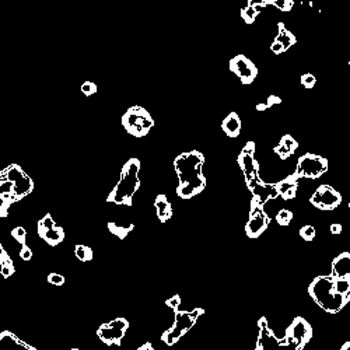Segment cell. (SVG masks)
<instances>
[{
	"instance_id": "cell-1",
	"label": "cell",
	"mask_w": 350,
	"mask_h": 350,
	"mask_svg": "<svg viewBox=\"0 0 350 350\" xmlns=\"http://www.w3.org/2000/svg\"><path fill=\"white\" fill-rule=\"evenodd\" d=\"M203 164L205 156L199 150L186 151L174 160L178 178L177 195L181 199H192L206 188V177L202 172Z\"/></svg>"
},
{
	"instance_id": "cell-2",
	"label": "cell",
	"mask_w": 350,
	"mask_h": 350,
	"mask_svg": "<svg viewBox=\"0 0 350 350\" xmlns=\"http://www.w3.org/2000/svg\"><path fill=\"white\" fill-rule=\"evenodd\" d=\"M139 171H140V160L139 158H130L125 163V165L122 167L121 177H119L118 184L108 195V203L132 206L133 196L137 192V189L140 188Z\"/></svg>"
},
{
	"instance_id": "cell-3",
	"label": "cell",
	"mask_w": 350,
	"mask_h": 350,
	"mask_svg": "<svg viewBox=\"0 0 350 350\" xmlns=\"http://www.w3.org/2000/svg\"><path fill=\"white\" fill-rule=\"evenodd\" d=\"M308 294L318 307L332 315L341 313L350 301V297H343L336 292L331 276H317L308 286Z\"/></svg>"
},
{
	"instance_id": "cell-4",
	"label": "cell",
	"mask_w": 350,
	"mask_h": 350,
	"mask_svg": "<svg viewBox=\"0 0 350 350\" xmlns=\"http://www.w3.org/2000/svg\"><path fill=\"white\" fill-rule=\"evenodd\" d=\"M121 123L130 136L144 137L149 135L151 128L154 126V119L147 109L139 105H133L122 115Z\"/></svg>"
},
{
	"instance_id": "cell-5",
	"label": "cell",
	"mask_w": 350,
	"mask_h": 350,
	"mask_svg": "<svg viewBox=\"0 0 350 350\" xmlns=\"http://www.w3.org/2000/svg\"><path fill=\"white\" fill-rule=\"evenodd\" d=\"M203 314H205L203 308H195L192 311H177L174 324L171 325V328L167 329L161 335V341L167 346H174Z\"/></svg>"
},
{
	"instance_id": "cell-6",
	"label": "cell",
	"mask_w": 350,
	"mask_h": 350,
	"mask_svg": "<svg viewBox=\"0 0 350 350\" xmlns=\"http://www.w3.org/2000/svg\"><path fill=\"white\" fill-rule=\"evenodd\" d=\"M258 328L259 334H258L255 350H304L303 346L293 342L287 336H285L283 339L278 338L269 327V321L266 320V317H262L258 321Z\"/></svg>"
},
{
	"instance_id": "cell-7",
	"label": "cell",
	"mask_w": 350,
	"mask_h": 350,
	"mask_svg": "<svg viewBox=\"0 0 350 350\" xmlns=\"http://www.w3.org/2000/svg\"><path fill=\"white\" fill-rule=\"evenodd\" d=\"M328 171V160L318 154L306 153L301 156L296 165V175L299 178L318 179Z\"/></svg>"
},
{
	"instance_id": "cell-8",
	"label": "cell",
	"mask_w": 350,
	"mask_h": 350,
	"mask_svg": "<svg viewBox=\"0 0 350 350\" xmlns=\"http://www.w3.org/2000/svg\"><path fill=\"white\" fill-rule=\"evenodd\" d=\"M271 224V216L266 213L265 205L255 198L251 200L250 217L245 224V234L250 238H258L264 234Z\"/></svg>"
},
{
	"instance_id": "cell-9",
	"label": "cell",
	"mask_w": 350,
	"mask_h": 350,
	"mask_svg": "<svg viewBox=\"0 0 350 350\" xmlns=\"http://www.w3.org/2000/svg\"><path fill=\"white\" fill-rule=\"evenodd\" d=\"M0 175H1V178L7 179L11 182L14 203L21 200L22 198H25L34 189V182H32L31 177H28L25 172L22 171L18 165H10L7 170L1 172Z\"/></svg>"
},
{
	"instance_id": "cell-10",
	"label": "cell",
	"mask_w": 350,
	"mask_h": 350,
	"mask_svg": "<svg viewBox=\"0 0 350 350\" xmlns=\"http://www.w3.org/2000/svg\"><path fill=\"white\" fill-rule=\"evenodd\" d=\"M129 328V321L126 318H115L112 321L102 324L100 328L97 329V336L101 342L105 343L108 346H119L122 339L126 335V331Z\"/></svg>"
},
{
	"instance_id": "cell-11",
	"label": "cell",
	"mask_w": 350,
	"mask_h": 350,
	"mask_svg": "<svg viewBox=\"0 0 350 350\" xmlns=\"http://www.w3.org/2000/svg\"><path fill=\"white\" fill-rule=\"evenodd\" d=\"M310 202L320 210H334L342 203V195L331 185H321L313 193Z\"/></svg>"
},
{
	"instance_id": "cell-12",
	"label": "cell",
	"mask_w": 350,
	"mask_h": 350,
	"mask_svg": "<svg viewBox=\"0 0 350 350\" xmlns=\"http://www.w3.org/2000/svg\"><path fill=\"white\" fill-rule=\"evenodd\" d=\"M38 236L50 247H56L64 240V230L59 227L53 217L48 213L38 222Z\"/></svg>"
},
{
	"instance_id": "cell-13",
	"label": "cell",
	"mask_w": 350,
	"mask_h": 350,
	"mask_svg": "<svg viewBox=\"0 0 350 350\" xmlns=\"http://www.w3.org/2000/svg\"><path fill=\"white\" fill-rule=\"evenodd\" d=\"M230 70L241 80L243 84H252L258 76V69L250 59L244 55H237L230 60Z\"/></svg>"
},
{
	"instance_id": "cell-14",
	"label": "cell",
	"mask_w": 350,
	"mask_h": 350,
	"mask_svg": "<svg viewBox=\"0 0 350 350\" xmlns=\"http://www.w3.org/2000/svg\"><path fill=\"white\" fill-rule=\"evenodd\" d=\"M285 336H287L289 339H292L293 342L299 343L300 346L304 348L313 338L311 324L303 317H296L292 321V324L289 325V328L286 329Z\"/></svg>"
},
{
	"instance_id": "cell-15",
	"label": "cell",
	"mask_w": 350,
	"mask_h": 350,
	"mask_svg": "<svg viewBox=\"0 0 350 350\" xmlns=\"http://www.w3.org/2000/svg\"><path fill=\"white\" fill-rule=\"evenodd\" d=\"M238 165L244 172V178L250 179L255 175H259V165L255 158V143L248 142L238 154Z\"/></svg>"
},
{
	"instance_id": "cell-16",
	"label": "cell",
	"mask_w": 350,
	"mask_h": 350,
	"mask_svg": "<svg viewBox=\"0 0 350 350\" xmlns=\"http://www.w3.org/2000/svg\"><path fill=\"white\" fill-rule=\"evenodd\" d=\"M299 181L300 178L296 175V172L287 175L286 178L280 179L279 182H276V189H278L279 198H282L283 200H292L297 196V191H299Z\"/></svg>"
},
{
	"instance_id": "cell-17",
	"label": "cell",
	"mask_w": 350,
	"mask_h": 350,
	"mask_svg": "<svg viewBox=\"0 0 350 350\" xmlns=\"http://www.w3.org/2000/svg\"><path fill=\"white\" fill-rule=\"evenodd\" d=\"M0 350H36L29 343L18 339L10 331L0 332Z\"/></svg>"
},
{
	"instance_id": "cell-18",
	"label": "cell",
	"mask_w": 350,
	"mask_h": 350,
	"mask_svg": "<svg viewBox=\"0 0 350 350\" xmlns=\"http://www.w3.org/2000/svg\"><path fill=\"white\" fill-rule=\"evenodd\" d=\"M334 279H348L350 280V254L342 252L332 261V272L329 275Z\"/></svg>"
},
{
	"instance_id": "cell-19",
	"label": "cell",
	"mask_w": 350,
	"mask_h": 350,
	"mask_svg": "<svg viewBox=\"0 0 350 350\" xmlns=\"http://www.w3.org/2000/svg\"><path fill=\"white\" fill-rule=\"evenodd\" d=\"M297 147H299V142L290 135H285L279 140L278 146L275 147V153L278 154L280 160H287L296 153Z\"/></svg>"
},
{
	"instance_id": "cell-20",
	"label": "cell",
	"mask_w": 350,
	"mask_h": 350,
	"mask_svg": "<svg viewBox=\"0 0 350 350\" xmlns=\"http://www.w3.org/2000/svg\"><path fill=\"white\" fill-rule=\"evenodd\" d=\"M154 207H156V213H157L158 220L161 223L168 222L172 217V206L164 193H158L157 196H156Z\"/></svg>"
},
{
	"instance_id": "cell-21",
	"label": "cell",
	"mask_w": 350,
	"mask_h": 350,
	"mask_svg": "<svg viewBox=\"0 0 350 350\" xmlns=\"http://www.w3.org/2000/svg\"><path fill=\"white\" fill-rule=\"evenodd\" d=\"M223 132L229 137H238L240 132H241V119L236 112L229 114L222 122Z\"/></svg>"
},
{
	"instance_id": "cell-22",
	"label": "cell",
	"mask_w": 350,
	"mask_h": 350,
	"mask_svg": "<svg viewBox=\"0 0 350 350\" xmlns=\"http://www.w3.org/2000/svg\"><path fill=\"white\" fill-rule=\"evenodd\" d=\"M275 42H278L282 45V48L286 50H289V48H292L293 45H296L297 39L292 31H289L286 28V25L283 22H279L278 24V36L275 38Z\"/></svg>"
},
{
	"instance_id": "cell-23",
	"label": "cell",
	"mask_w": 350,
	"mask_h": 350,
	"mask_svg": "<svg viewBox=\"0 0 350 350\" xmlns=\"http://www.w3.org/2000/svg\"><path fill=\"white\" fill-rule=\"evenodd\" d=\"M275 6L278 7L280 11L283 13H287L290 11L294 6V0H248V6Z\"/></svg>"
},
{
	"instance_id": "cell-24",
	"label": "cell",
	"mask_w": 350,
	"mask_h": 350,
	"mask_svg": "<svg viewBox=\"0 0 350 350\" xmlns=\"http://www.w3.org/2000/svg\"><path fill=\"white\" fill-rule=\"evenodd\" d=\"M133 227H135V226H133L132 223H129V224H122V223L118 222L108 223V230H109V233L114 234L115 237H118V238H121V240L126 238L129 233L133 230Z\"/></svg>"
},
{
	"instance_id": "cell-25",
	"label": "cell",
	"mask_w": 350,
	"mask_h": 350,
	"mask_svg": "<svg viewBox=\"0 0 350 350\" xmlns=\"http://www.w3.org/2000/svg\"><path fill=\"white\" fill-rule=\"evenodd\" d=\"M264 8L265 7H262V6H247L241 10V17L247 24H252Z\"/></svg>"
},
{
	"instance_id": "cell-26",
	"label": "cell",
	"mask_w": 350,
	"mask_h": 350,
	"mask_svg": "<svg viewBox=\"0 0 350 350\" xmlns=\"http://www.w3.org/2000/svg\"><path fill=\"white\" fill-rule=\"evenodd\" d=\"M74 255H76V258H77L79 261H81V262H88V261H91L94 257L93 250H91L90 247H87V245H83V244L76 245V248H74Z\"/></svg>"
},
{
	"instance_id": "cell-27",
	"label": "cell",
	"mask_w": 350,
	"mask_h": 350,
	"mask_svg": "<svg viewBox=\"0 0 350 350\" xmlns=\"http://www.w3.org/2000/svg\"><path fill=\"white\" fill-rule=\"evenodd\" d=\"M334 287L343 297H350V280L348 279H334Z\"/></svg>"
},
{
	"instance_id": "cell-28",
	"label": "cell",
	"mask_w": 350,
	"mask_h": 350,
	"mask_svg": "<svg viewBox=\"0 0 350 350\" xmlns=\"http://www.w3.org/2000/svg\"><path fill=\"white\" fill-rule=\"evenodd\" d=\"M292 220H293V212L289 210V209H282L276 215V222H278L279 226H283V227L289 226Z\"/></svg>"
},
{
	"instance_id": "cell-29",
	"label": "cell",
	"mask_w": 350,
	"mask_h": 350,
	"mask_svg": "<svg viewBox=\"0 0 350 350\" xmlns=\"http://www.w3.org/2000/svg\"><path fill=\"white\" fill-rule=\"evenodd\" d=\"M282 102V98L280 97H278V95H269L268 97V100L265 101L264 104H258L257 107V111H259V112H262V111H266V109H269V108H272L273 105H276V104H280Z\"/></svg>"
},
{
	"instance_id": "cell-30",
	"label": "cell",
	"mask_w": 350,
	"mask_h": 350,
	"mask_svg": "<svg viewBox=\"0 0 350 350\" xmlns=\"http://www.w3.org/2000/svg\"><path fill=\"white\" fill-rule=\"evenodd\" d=\"M14 265H13V261L11 259H8V261H6V262H3L1 264V266H0V273H1V276L4 279L10 278V276H13L14 275Z\"/></svg>"
},
{
	"instance_id": "cell-31",
	"label": "cell",
	"mask_w": 350,
	"mask_h": 350,
	"mask_svg": "<svg viewBox=\"0 0 350 350\" xmlns=\"http://www.w3.org/2000/svg\"><path fill=\"white\" fill-rule=\"evenodd\" d=\"M11 237L14 238L17 243H20L21 245H24L25 244V240H27V231H25V229L24 227H14V229L11 230Z\"/></svg>"
},
{
	"instance_id": "cell-32",
	"label": "cell",
	"mask_w": 350,
	"mask_h": 350,
	"mask_svg": "<svg viewBox=\"0 0 350 350\" xmlns=\"http://www.w3.org/2000/svg\"><path fill=\"white\" fill-rule=\"evenodd\" d=\"M315 234H317V231H315L314 227H313V226H310V224L304 226V227H301L300 230V237L304 240V241H313V240L315 238Z\"/></svg>"
},
{
	"instance_id": "cell-33",
	"label": "cell",
	"mask_w": 350,
	"mask_h": 350,
	"mask_svg": "<svg viewBox=\"0 0 350 350\" xmlns=\"http://www.w3.org/2000/svg\"><path fill=\"white\" fill-rule=\"evenodd\" d=\"M300 83H301V86L304 87V88L310 90V88H313V87L315 86L317 80H315L314 74H311V73H304V74L300 77Z\"/></svg>"
},
{
	"instance_id": "cell-34",
	"label": "cell",
	"mask_w": 350,
	"mask_h": 350,
	"mask_svg": "<svg viewBox=\"0 0 350 350\" xmlns=\"http://www.w3.org/2000/svg\"><path fill=\"white\" fill-rule=\"evenodd\" d=\"M97 90H98V87H97V84L93 83V81H84V83L81 84V93L84 94V95H87V97H90V95L97 93Z\"/></svg>"
},
{
	"instance_id": "cell-35",
	"label": "cell",
	"mask_w": 350,
	"mask_h": 350,
	"mask_svg": "<svg viewBox=\"0 0 350 350\" xmlns=\"http://www.w3.org/2000/svg\"><path fill=\"white\" fill-rule=\"evenodd\" d=\"M48 282L53 286H63L64 276H62L60 273H56V272H52L48 275Z\"/></svg>"
},
{
	"instance_id": "cell-36",
	"label": "cell",
	"mask_w": 350,
	"mask_h": 350,
	"mask_svg": "<svg viewBox=\"0 0 350 350\" xmlns=\"http://www.w3.org/2000/svg\"><path fill=\"white\" fill-rule=\"evenodd\" d=\"M165 306L172 308V310H174V313H177V311H178V307L181 306V297H179L178 294L172 296L171 299H168V300L165 301Z\"/></svg>"
},
{
	"instance_id": "cell-37",
	"label": "cell",
	"mask_w": 350,
	"mask_h": 350,
	"mask_svg": "<svg viewBox=\"0 0 350 350\" xmlns=\"http://www.w3.org/2000/svg\"><path fill=\"white\" fill-rule=\"evenodd\" d=\"M32 251H31V248H29L27 244H24V245H21V250H20V258H21L22 261H31V258H32Z\"/></svg>"
},
{
	"instance_id": "cell-38",
	"label": "cell",
	"mask_w": 350,
	"mask_h": 350,
	"mask_svg": "<svg viewBox=\"0 0 350 350\" xmlns=\"http://www.w3.org/2000/svg\"><path fill=\"white\" fill-rule=\"evenodd\" d=\"M342 230V224H339V223H334V224L331 226V233H332V234H341Z\"/></svg>"
},
{
	"instance_id": "cell-39",
	"label": "cell",
	"mask_w": 350,
	"mask_h": 350,
	"mask_svg": "<svg viewBox=\"0 0 350 350\" xmlns=\"http://www.w3.org/2000/svg\"><path fill=\"white\" fill-rule=\"evenodd\" d=\"M136 350H156V349H154V346H153L150 342H146L143 343L142 346H139Z\"/></svg>"
},
{
	"instance_id": "cell-40",
	"label": "cell",
	"mask_w": 350,
	"mask_h": 350,
	"mask_svg": "<svg viewBox=\"0 0 350 350\" xmlns=\"http://www.w3.org/2000/svg\"><path fill=\"white\" fill-rule=\"evenodd\" d=\"M339 350H350V342H346Z\"/></svg>"
},
{
	"instance_id": "cell-41",
	"label": "cell",
	"mask_w": 350,
	"mask_h": 350,
	"mask_svg": "<svg viewBox=\"0 0 350 350\" xmlns=\"http://www.w3.org/2000/svg\"><path fill=\"white\" fill-rule=\"evenodd\" d=\"M4 255H7V252L4 251V248H3V247H1V244H0V258L4 257Z\"/></svg>"
},
{
	"instance_id": "cell-42",
	"label": "cell",
	"mask_w": 350,
	"mask_h": 350,
	"mask_svg": "<svg viewBox=\"0 0 350 350\" xmlns=\"http://www.w3.org/2000/svg\"><path fill=\"white\" fill-rule=\"evenodd\" d=\"M70 350H79V349H70Z\"/></svg>"
}]
</instances>
